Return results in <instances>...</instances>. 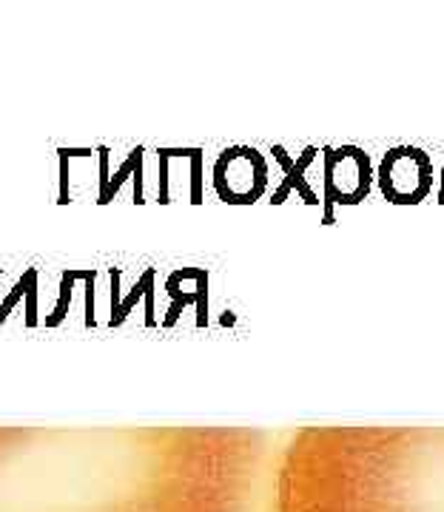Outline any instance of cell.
<instances>
[{"mask_svg":"<svg viewBox=\"0 0 444 512\" xmlns=\"http://www.w3.org/2000/svg\"><path fill=\"white\" fill-rule=\"evenodd\" d=\"M257 427L0 424V512H251Z\"/></svg>","mask_w":444,"mask_h":512,"instance_id":"obj_1","label":"cell"},{"mask_svg":"<svg viewBox=\"0 0 444 512\" xmlns=\"http://www.w3.org/2000/svg\"><path fill=\"white\" fill-rule=\"evenodd\" d=\"M271 512H444V427H302L277 458Z\"/></svg>","mask_w":444,"mask_h":512,"instance_id":"obj_2","label":"cell"}]
</instances>
